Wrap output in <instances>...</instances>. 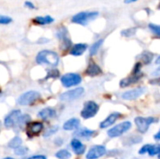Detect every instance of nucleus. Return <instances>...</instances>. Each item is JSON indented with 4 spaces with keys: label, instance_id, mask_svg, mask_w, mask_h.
<instances>
[{
    "label": "nucleus",
    "instance_id": "1",
    "mask_svg": "<svg viewBox=\"0 0 160 159\" xmlns=\"http://www.w3.org/2000/svg\"><path fill=\"white\" fill-rule=\"evenodd\" d=\"M36 61L38 64H41V65L45 64V65L56 67L59 63V57L54 52L44 50L38 53L36 57Z\"/></svg>",
    "mask_w": 160,
    "mask_h": 159
},
{
    "label": "nucleus",
    "instance_id": "2",
    "mask_svg": "<svg viewBox=\"0 0 160 159\" xmlns=\"http://www.w3.org/2000/svg\"><path fill=\"white\" fill-rule=\"evenodd\" d=\"M98 16V11H82L76 15H74L71 19V21L75 23L86 25L90 21L96 19Z\"/></svg>",
    "mask_w": 160,
    "mask_h": 159
},
{
    "label": "nucleus",
    "instance_id": "3",
    "mask_svg": "<svg viewBox=\"0 0 160 159\" xmlns=\"http://www.w3.org/2000/svg\"><path fill=\"white\" fill-rule=\"evenodd\" d=\"M40 98V94L37 91H28L23 93L18 99V103L22 106H27L35 103Z\"/></svg>",
    "mask_w": 160,
    "mask_h": 159
},
{
    "label": "nucleus",
    "instance_id": "4",
    "mask_svg": "<svg viewBox=\"0 0 160 159\" xmlns=\"http://www.w3.org/2000/svg\"><path fill=\"white\" fill-rule=\"evenodd\" d=\"M99 110L98 105L95 101H87L84 103L83 109L81 112V115L83 119H89L94 117Z\"/></svg>",
    "mask_w": 160,
    "mask_h": 159
},
{
    "label": "nucleus",
    "instance_id": "5",
    "mask_svg": "<svg viewBox=\"0 0 160 159\" xmlns=\"http://www.w3.org/2000/svg\"><path fill=\"white\" fill-rule=\"evenodd\" d=\"M131 123L128 121L123 122L115 127H113L112 128H111L110 130H108V136L110 138H116L119 137L121 135H123L124 133H126L127 131H128L131 128Z\"/></svg>",
    "mask_w": 160,
    "mask_h": 159
},
{
    "label": "nucleus",
    "instance_id": "6",
    "mask_svg": "<svg viewBox=\"0 0 160 159\" xmlns=\"http://www.w3.org/2000/svg\"><path fill=\"white\" fill-rule=\"evenodd\" d=\"M81 82H82V77L76 73H68V74H65L61 78L62 85L67 88L75 86V85L81 83Z\"/></svg>",
    "mask_w": 160,
    "mask_h": 159
},
{
    "label": "nucleus",
    "instance_id": "7",
    "mask_svg": "<svg viewBox=\"0 0 160 159\" xmlns=\"http://www.w3.org/2000/svg\"><path fill=\"white\" fill-rule=\"evenodd\" d=\"M154 122H156V119L154 117H136L135 118V124L137 126V128L139 130L140 133L144 134L147 132L149 127L151 124H153Z\"/></svg>",
    "mask_w": 160,
    "mask_h": 159
},
{
    "label": "nucleus",
    "instance_id": "8",
    "mask_svg": "<svg viewBox=\"0 0 160 159\" xmlns=\"http://www.w3.org/2000/svg\"><path fill=\"white\" fill-rule=\"evenodd\" d=\"M83 93H84V89L82 87H79V88L63 93L60 96V99L63 101H72L81 97L83 95Z\"/></svg>",
    "mask_w": 160,
    "mask_h": 159
},
{
    "label": "nucleus",
    "instance_id": "9",
    "mask_svg": "<svg viewBox=\"0 0 160 159\" xmlns=\"http://www.w3.org/2000/svg\"><path fill=\"white\" fill-rule=\"evenodd\" d=\"M22 115V112L20 110H14L12 111L10 113H8L7 115V117L5 118L4 124L6 127H13L17 125L20 116Z\"/></svg>",
    "mask_w": 160,
    "mask_h": 159
},
{
    "label": "nucleus",
    "instance_id": "10",
    "mask_svg": "<svg viewBox=\"0 0 160 159\" xmlns=\"http://www.w3.org/2000/svg\"><path fill=\"white\" fill-rule=\"evenodd\" d=\"M106 147L103 145H95L87 153L86 159H98L106 154Z\"/></svg>",
    "mask_w": 160,
    "mask_h": 159
},
{
    "label": "nucleus",
    "instance_id": "11",
    "mask_svg": "<svg viewBox=\"0 0 160 159\" xmlns=\"http://www.w3.org/2000/svg\"><path fill=\"white\" fill-rule=\"evenodd\" d=\"M145 92L144 87H139L136 89H132L130 91H127L122 95V98L125 100H134L138 97H140L143 93Z\"/></svg>",
    "mask_w": 160,
    "mask_h": 159
},
{
    "label": "nucleus",
    "instance_id": "12",
    "mask_svg": "<svg viewBox=\"0 0 160 159\" xmlns=\"http://www.w3.org/2000/svg\"><path fill=\"white\" fill-rule=\"evenodd\" d=\"M43 129V124L40 122H34L27 124V134L29 136H35L40 133Z\"/></svg>",
    "mask_w": 160,
    "mask_h": 159
},
{
    "label": "nucleus",
    "instance_id": "13",
    "mask_svg": "<svg viewBox=\"0 0 160 159\" xmlns=\"http://www.w3.org/2000/svg\"><path fill=\"white\" fill-rule=\"evenodd\" d=\"M120 117H121V113L120 112H112L104 121H102L100 123L99 127L100 128H107L108 127H111L112 125H113Z\"/></svg>",
    "mask_w": 160,
    "mask_h": 159
},
{
    "label": "nucleus",
    "instance_id": "14",
    "mask_svg": "<svg viewBox=\"0 0 160 159\" xmlns=\"http://www.w3.org/2000/svg\"><path fill=\"white\" fill-rule=\"evenodd\" d=\"M70 145H71V148L76 155L81 156V155H83L85 153L86 147L78 139H73L70 142Z\"/></svg>",
    "mask_w": 160,
    "mask_h": 159
},
{
    "label": "nucleus",
    "instance_id": "15",
    "mask_svg": "<svg viewBox=\"0 0 160 159\" xmlns=\"http://www.w3.org/2000/svg\"><path fill=\"white\" fill-rule=\"evenodd\" d=\"M141 78H142V74H141V73L133 74L132 76L128 77V78H125L124 80H122V81L120 82V86H121V87H128V86L130 85V84L136 83Z\"/></svg>",
    "mask_w": 160,
    "mask_h": 159
},
{
    "label": "nucleus",
    "instance_id": "16",
    "mask_svg": "<svg viewBox=\"0 0 160 159\" xmlns=\"http://www.w3.org/2000/svg\"><path fill=\"white\" fill-rule=\"evenodd\" d=\"M102 73V70L100 68V67L98 65H97L96 63L92 62L89 64V66L87 67V69L85 70V74H87L90 77H94V76H98L99 74Z\"/></svg>",
    "mask_w": 160,
    "mask_h": 159
},
{
    "label": "nucleus",
    "instance_id": "17",
    "mask_svg": "<svg viewBox=\"0 0 160 159\" xmlns=\"http://www.w3.org/2000/svg\"><path fill=\"white\" fill-rule=\"evenodd\" d=\"M86 49H87V44L79 43V44H76L72 47L69 53L71 55H74V56H81L83 54V52L86 51Z\"/></svg>",
    "mask_w": 160,
    "mask_h": 159
},
{
    "label": "nucleus",
    "instance_id": "18",
    "mask_svg": "<svg viewBox=\"0 0 160 159\" xmlns=\"http://www.w3.org/2000/svg\"><path fill=\"white\" fill-rule=\"evenodd\" d=\"M58 37L60 38V40L62 41V47H64V50L68 49L71 45V40L68 37V33L67 30H61L58 32L57 34Z\"/></svg>",
    "mask_w": 160,
    "mask_h": 159
},
{
    "label": "nucleus",
    "instance_id": "19",
    "mask_svg": "<svg viewBox=\"0 0 160 159\" xmlns=\"http://www.w3.org/2000/svg\"><path fill=\"white\" fill-rule=\"evenodd\" d=\"M80 126V120L77 119V118H71L69 120H68L64 126H63V129L64 130H74V129H77Z\"/></svg>",
    "mask_w": 160,
    "mask_h": 159
},
{
    "label": "nucleus",
    "instance_id": "20",
    "mask_svg": "<svg viewBox=\"0 0 160 159\" xmlns=\"http://www.w3.org/2000/svg\"><path fill=\"white\" fill-rule=\"evenodd\" d=\"M55 115H56V112L52 108H45L38 112V117H40L43 120L53 118Z\"/></svg>",
    "mask_w": 160,
    "mask_h": 159
},
{
    "label": "nucleus",
    "instance_id": "21",
    "mask_svg": "<svg viewBox=\"0 0 160 159\" xmlns=\"http://www.w3.org/2000/svg\"><path fill=\"white\" fill-rule=\"evenodd\" d=\"M53 18L47 15V16H44V17H36L34 20H33V22L36 23V24H40V25H45V24H50L52 22H53Z\"/></svg>",
    "mask_w": 160,
    "mask_h": 159
},
{
    "label": "nucleus",
    "instance_id": "22",
    "mask_svg": "<svg viewBox=\"0 0 160 159\" xmlns=\"http://www.w3.org/2000/svg\"><path fill=\"white\" fill-rule=\"evenodd\" d=\"M95 134H96V131L90 130L88 128H81V129L77 130L74 133L75 136H78V137H81V138H91Z\"/></svg>",
    "mask_w": 160,
    "mask_h": 159
},
{
    "label": "nucleus",
    "instance_id": "23",
    "mask_svg": "<svg viewBox=\"0 0 160 159\" xmlns=\"http://www.w3.org/2000/svg\"><path fill=\"white\" fill-rule=\"evenodd\" d=\"M153 57H154V54H153V53H151V52H142L141 55H139L137 58H138L139 60H141L140 63H143V64H145V65H148V64H150L151 61L153 60Z\"/></svg>",
    "mask_w": 160,
    "mask_h": 159
},
{
    "label": "nucleus",
    "instance_id": "24",
    "mask_svg": "<svg viewBox=\"0 0 160 159\" xmlns=\"http://www.w3.org/2000/svg\"><path fill=\"white\" fill-rule=\"evenodd\" d=\"M160 153V146L159 145H151L148 144L147 148V154H149L150 157H155L157 155H159Z\"/></svg>",
    "mask_w": 160,
    "mask_h": 159
},
{
    "label": "nucleus",
    "instance_id": "25",
    "mask_svg": "<svg viewBox=\"0 0 160 159\" xmlns=\"http://www.w3.org/2000/svg\"><path fill=\"white\" fill-rule=\"evenodd\" d=\"M22 139L20 137H14L8 144V148H11V149H16L17 147H19L20 145H22Z\"/></svg>",
    "mask_w": 160,
    "mask_h": 159
},
{
    "label": "nucleus",
    "instance_id": "26",
    "mask_svg": "<svg viewBox=\"0 0 160 159\" xmlns=\"http://www.w3.org/2000/svg\"><path fill=\"white\" fill-rule=\"evenodd\" d=\"M55 157L58 159H69L71 157V154L68 151V150H59L58 152H56L55 154Z\"/></svg>",
    "mask_w": 160,
    "mask_h": 159
},
{
    "label": "nucleus",
    "instance_id": "27",
    "mask_svg": "<svg viewBox=\"0 0 160 159\" xmlns=\"http://www.w3.org/2000/svg\"><path fill=\"white\" fill-rule=\"evenodd\" d=\"M31 118L28 114H25V115H21L20 118H19V121L17 123V126L19 127H23V126H26L29 122H30Z\"/></svg>",
    "mask_w": 160,
    "mask_h": 159
},
{
    "label": "nucleus",
    "instance_id": "28",
    "mask_svg": "<svg viewBox=\"0 0 160 159\" xmlns=\"http://www.w3.org/2000/svg\"><path fill=\"white\" fill-rule=\"evenodd\" d=\"M102 43H103V39H100V40L95 42L93 44V46L90 48V55H95L98 52V51L99 50V48L102 45Z\"/></svg>",
    "mask_w": 160,
    "mask_h": 159
},
{
    "label": "nucleus",
    "instance_id": "29",
    "mask_svg": "<svg viewBox=\"0 0 160 159\" xmlns=\"http://www.w3.org/2000/svg\"><path fill=\"white\" fill-rule=\"evenodd\" d=\"M28 152V148L27 147H23V146H19L17 147L16 149H14V153L16 156H19V157H22L24 156L26 153Z\"/></svg>",
    "mask_w": 160,
    "mask_h": 159
},
{
    "label": "nucleus",
    "instance_id": "30",
    "mask_svg": "<svg viewBox=\"0 0 160 159\" xmlns=\"http://www.w3.org/2000/svg\"><path fill=\"white\" fill-rule=\"evenodd\" d=\"M136 30H137L136 27H132V28H128V29L123 30V31L121 32V34H122V36H124V37H132L133 35H135Z\"/></svg>",
    "mask_w": 160,
    "mask_h": 159
},
{
    "label": "nucleus",
    "instance_id": "31",
    "mask_svg": "<svg viewBox=\"0 0 160 159\" xmlns=\"http://www.w3.org/2000/svg\"><path fill=\"white\" fill-rule=\"evenodd\" d=\"M57 130H58V127H57V126H56V127H52L49 128V129H48L44 134H43V136H44L45 138L50 137V136L53 135L54 133H56V132H57Z\"/></svg>",
    "mask_w": 160,
    "mask_h": 159
},
{
    "label": "nucleus",
    "instance_id": "32",
    "mask_svg": "<svg viewBox=\"0 0 160 159\" xmlns=\"http://www.w3.org/2000/svg\"><path fill=\"white\" fill-rule=\"evenodd\" d=\"M12 22V19L8 16L0 15V24H8Z\"/></svg>",
    "mask_w": 160,
    "mask_h": 159
},
{
    "label": "nucleus",
    "instance_id": "33",
    "mask_svg": "<svg viewBox=\"0 0 160 159\" xmlns=\"http://www.w3.org/2000/svg\"><path fill=\"white\" fill-rule=\"evenodd\" d=\"M149 28L152 30V32L154 33V34H156L158 37L160 35V27L159 25H158V24H154V23H150L149 24Z\"/></svg>",
    "mask_w": 160,
    "mask_h": 159
},
{
    "label": "nucleus",
    "instance_id": "34",
    "mask_svg": "<svg viewBox=\"0 0 160 159\" xmlns=\"http://www.w3.org/2000/svg\"><path fill=\"white\" fill-rule=\"evenodd\" d=\"M58 75H59V72H58L57 70H55V69H53V70L50 71V72H49V74H48V76L52 77V78H57V77H58Z\"/></svg>",
    "mask_w": 160,
    "mask_h": 159
},
{
    "label": "nucleus",
    "instance_id": "35",
    "mask_svg": "<svg viewBox=\"0 0 160 159\" xmlns=\"http://www.w3.org/2000/svg\"><path fill=\"white\" fill-rule=\"evenodd\" d=\"M27 159H47V157L45 156H42V155H38V156H33V157H30L29 158Z\"/></svg>",
    "mask_w": 160,
    "mask_h": 159
},
{
    "label": "nucleus",
    "instance_id": "36",
    "mask_svg": "<svg viewBox=\"0 0 160 159\" xmlns=\"http://www.w3.org/2000/svg\"><path fill=\"white\" fill-rule=\"evenodd\" d=\"M24 6L27 7L28 8H35V5H34L33 3H31L30 1H26V2L24 3Z\"/></svg>",
    "mask_w": 160,
    "mask_h": 159
},
{
    "label": "nucleus",
    "instance_id": "37",
    "mask_svg": "<svg viewBox=\"0 0 160 159\" xmlns=\"http://www.w3.org/2000/svg\"><path fill=\"white\" fill-rule=\"evenodd\" d=\"M155 140L157 141V142H158L160 140V132H158L156 135H155Z\"/></svg>",
    "mask_w": 160,
    "mask_h": 159
},
{
    "label": "nucleus",
    "instance_id": "38",
    "mask_svg": "<svg viewBox=\"0 0 160 159\" xmlns=\"http://www.w3.org/2000/svg\"><path fill=\"white\" fill-rule=\"evenodd\" d=\"M137 0H125V3L126 4H129V3H133V2H136Z\"/></svg>",
    "mask_w": 160,
    "mask_h": 159
},
{
    "label": "nucleus",
    "instance_id": "39",
    "mask_svg": "<svg viewBox=\"0 0 160 159\" xmlns=\"http://www.w3.org/2000/svg\"><path fill=\"white\" fill-rule=\"evenodd\" d=\"M4 159H14V158H12V157H6V158H4Z\"/></svg>",
    "mask_w": 160,
    "mask_h": 159
}]
</instances>
